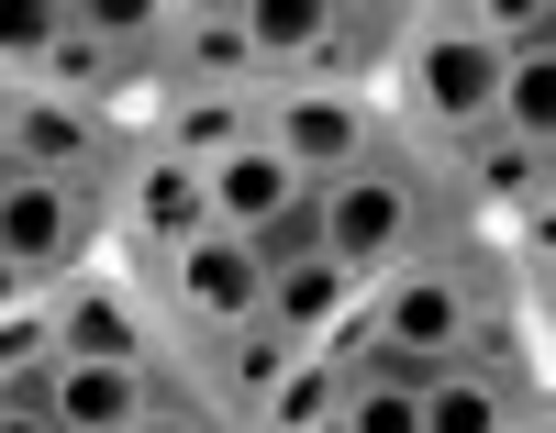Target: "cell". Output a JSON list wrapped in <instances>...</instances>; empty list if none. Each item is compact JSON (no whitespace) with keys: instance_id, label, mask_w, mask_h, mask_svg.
Listing matches in <instances>:
<instances>
[{"instance_id":"obj_1","label":"cell","mask_w":556,"mask_h":433,"mask_svg":"<svg viewBox=\"0 0 556 433\" xmlns=\"http://www.w3.org/2000/svg\"><path fill=\"white\" fill-rule=\"evenodd\" d=\"M501 101V44H490V0H412V34L390 56L379 123L412 156H468Z\"/></svg>"},{"instance_id":"obj_2","label":"cell","mask_w":556,"mask_h":433,"mask_svg":"<svg viewBox=\"0 0 556 433\" xmlns=\"http://www.w3.org/2000/svg\"><path fill=\"white\" fill-rule=\"evenodd\" d=\"M434 233H445L434 178H424V156H412L401 133H379V144H367L345 178H323V189H312V256H334L356 289L401 278L412 256L434 245Z\"/></svg>"},{"instance_id":"obj_3","label":"cell","mask_w":556,"mask_h":433,"mask_svg":"<svg viewBox=\"0 0 556 433\" xmlns=\"http://www.w3.org/2000/svg\"><path fill=\"white\" fill-rule=\"evenodd\" d=\"M89 201H101V256L134 267V278L167 267L178 245H201V233H212V189H201V167L156 156L146 112L112 123V156H101V178H89Z\"/></svg>"},{"instance_id":"obj_4","label":"cell","mask_w":556,"mask_h":433,"mask_svg":"<svg viewBox=\"0 0 556 433\" xmlns=\"http://www.w3.org/2000/svg\"><path fill=\"white\" fill-rule=\"evenodd\" d=\"M45 311H56V356H112V367H146V378L178 367L167 311L146 301V278L112 267V256H89L78 278H56V289H45Z\"/></svg>"},{"instance_id":"obj_5","label":"cell","mask_w":556,"mask_h":433,"mask_svg":"<svg viewBox=\"0 0 556 433\" xmlns=\"http://www.w3.org/2000/svg\"><path fill=\"white\" fill-rule=\"evenodd\" d=\"M146 301L167 311L178 356H190V345H212V333H235V322L267 311V267L235 245V233H201V245H178L167 267H146Z\"/></svg>"},{"instance_id":"obj_6","label":"cell","mask_w":556,"mask_h":433,"mask_svg":"<svg viewBox=\"0 0 556 433\" xmlns=\"http://www.w3.org/2000/svg\"><path fill=\"white\" fill-rule=\"evenodd\" d=\"M201 189H212V233H235L256 267L312 256V178L278 167L267 144H235L223 167H201Z\"/></svg>"},{"instance_id":"obj_7","label":"cell","mask_w":556,"mask_h":433,"mask_svg":"<svg viewBox=\"0 0 556 433\" xmlns=\"http://www.w3.org/2000/svg\"><path fill=\"white\" fill-rule=\"evenodd\" d=\"M0 256H12L34 289L78 278L89 256H101V201L67 178H34V167H0Z\"/></svg>"},{"instance_id":"obj_8","label":"cell","mask_w":556,"mask_h":433,"mask_svg":"<svg viewBox=\"0 0 556 433\" xmlns=\"http://www.w3.org/2000/svg\"><path fill=\"white\" fill-rule=\"evenodd\" d=\"M379 133H390L379 101H334V89H290V78L256 89V144H267L278 167H301L312 189H323V178H345Z\"/></svg>"},{"instance_id":"obj_9","label":"cell","mask_w":556,"mask_h":433,"mask_svg":"<svg viewBox=\"0 0 556 433\" xmlns=\"http://www.w3.org/2000/svg\"><path fill=\"white\" fill-rule=\"evenodd\" d=\"M412 34V0H323V34L312 56L290 67V89H334V101H379L390 89V56ZM278 89V78H267Z\"/></svg>"},{"instance_id":"obj_10","label":"cell","mask_w":556,"mask_h":433,"mask_svg":"<svg viewBox=\"0 0 556 433\" xmlns=\"http://www.w3.org/2000/svg\"><path fill=\"white\" fill-rule=\"evenodd\" d=\"M156 89H223V101H256L267 67H256V34H245V0H167V67ZM146 89V101H156Z\"/></svg>"},{"instance_id":"obj_11","label":"cell","mask_w":556,"mask_h":433,"mask_svg":"<svg viewBox=\"0 0 556 433\" xmlns=\"http://www.w3.org/2000/svg\"><path fill=\"white\" fill-rule=\"evenodd\" d=\"M424 433H556L545 367H468V356H445L424 378Z\"/></svg>"},{"instance_id":"obj_12","label":"cell","mask_w":556,"mask_h":433,"mask_svg":"<svg viewBox=\"0 0 556 433\" xmlns=\"http://www.w3.org/2000/svg\"><path fill=\"white\" fill-rule=\"evenodd\" d=\"M112 123H123V112H78V101H56V89H12V101H0V144H12V167L67 178V189L101 178Z\"/></svg>"},{"instance_id":"obj_13","label":"cell","mask_w":556,"mask_h":433,"mask_svg":"<svg viewBox=\"0 0 556 433\" xmlns=\"http://www.w3.org/2000/svg\"><path fill=\"white\" fill-rule=\"evenodd\" d=\"M290 356H301V345H278L267 322H235V333H212V345L178 356V378H190V400H201L223 433H245V422H256V400L290 378Z\"/></svg>"},{"instance_id":"obj_14","label":"cell","mask_w":556,"mask_h":433,"mask_svg":"<svg viewBox=\"0 0 556 433\" xmlns=\"http://www.w3.org/2000/svg\"><path fill=\"white\" fill-rule=\"evenodd\" d=\"M256 322L278 333V345H312V356H323L345 322H367V289H356L334 256H278V267H267V311H256Z\"/></svg>"},{"instance_id":"obj_15","label":"cell","mask_w":556,"mask_h":433,"mask_svg":"<svg viewBox=\"0 0 556 433\" xmlns=\"http://www.w3.org/2000/svg\"><path fill=\"white\" fill-rule=\"evenodd\" d=\"M34 400L56 433H134V411H146V367H112V356H56L34 378Z\"/></svg>"},{"instance_id":"obj_16","label":"cell","mask_w":556,"mask_h":433,"mask_svg":"<svg viewBox=\"0 0 556 433\" xmlns=\"http://www.w3.org/2000/svg\"><path fill=\"white\" fill-rule=\"evenodd\" d=\"M456 178H468L479 222L501 233V222H523V212H545V201H556V144H523V133H479L468 156H456Z\"/></svg>"},{"instance_id":"obj_17","label":"cell","mask_w":556,"mask_h":433,"mask_svg":"<svg viewBox=\"0 0 556 433\" xmlns=\"http://www.w3.org/2000/svg\"><path fill=\"white\" fill-rule=\"evenodd\" d=\"M146 133H156V156H178V167H223L235 144H256V101H223V89H156Z\"/></svg>"},{"instance_id":"obj_18","label":"cell","mask_w":556,"mask_h":433,"mask_svg":"<svg viewBox=\"0 0 556 433\" xmlns=\"http://www.w3.org/2000/svg\"><path fill=\"white\" fill-rule=\"evenodd\" d=\"M334 400H345V367L301 345V356H290V378L256 400V422H245V433H312V422H334Z\"/></svg>"},{"instance_id":"obj_19","label":"cell","mask_w":556,"mask_h":433,"mask_svg":"<svg viewBox=\"0 0 556 433\" xmlns=\"http://www.w3.org/2000/svg\"><path fill=\"white\" fill-rule=\"evenodd\" d=\"M490 133L556 144V56H501V101H490Z\"/></svg>"},{"instance_id":"obj_20","label":"cell","mask_w":556,"mask_h":433,"mask_svg":"<svg viewBox=\"0 0 556 433\" xmlns=\"http://www.w3.org/2000/svg\"><path fill=\"white\" fill-rule=\"evenodd\" d=\"M245 34H256V67L290 78L312 56V34H323V0H245Z\"/></svg>"},{"instance_id":"obj_21","label":"cell","mask_w":556,"mask_h":433,"mask_svg":"<svg viewBox=\"0 0 556 433\" xmlns=\"http://www.w3.org/2000/svg\"><path fill=\"white\" fill-rule=\"evenodd\" d=\"M56 12H67V0H0V101L34 89L45 44H56Z\"/></svg>"},{"instance_id":"obj_22","label":"cell","mask_w":556,"mask_h":433,"mask_svg":"<svg viewBox=\"0 0 556 433\" xmlns=\"http://www.w3.org/2000/svg\"><path fill=\"white\" fill-rule=\"evenodd\" d=\"M334 422L345 433H424V390H412V378H345Z\"/></svg>"},{"instance_id":"obj_23","label":"cell","mask_w":556,"mask_h":433,"mask_svg":"<svg viewBox=\"0 0 556 433\" xmlns=\"http://www.w3.org/2000/svg\"><path fill=\"white\" fill-rule=\"evenodd\" d=\"M56 367V311H45V289L23 311H0V390H34V378Z\"/></svg>"},{"instance_id":"obj_24","label":"cell","mask_w":556,"mask_h":433,"mask_svg":"<svg viewBox=\"0 0 556 433\" xmlns=\"http://www.w3.org/2000/svg\"><path fill=\"white\" fill-rule=\"evenodd\" d=\"M134 433H223V422L190 400V378L167 367V378H146V411H134Z\"/></svg>"},{"instance_id":"obj_25","label":"cell","mask_w":556,"mask_h":433,"mask_svg":"<svg viewBox=\"0 0 556 433\" xmlns=\"http://www.w3.org/2000/svg\"><path fill=\"white\" fill-rule=\"evenodd\" d=\"M0 433H56V422H45V400H34V390H0Z\"/></svg>"},{"instance_id":"obj_26","label":"cell","mask_w":556,"mask_h":433,"mask_svg":"<svg viewBox=\"0 0 556 433\" xmlns=\"http://www.w3.org/2000/svg\"><path fill=\"white\" fill-rule=\"evenodd\" d=\"M23 301H34V278H23L12 256H0V311H23Z\"/></svg>"},{"instance_id":"obj_27","label":"cell","mask_w":556,"mask_h":433,"mask_svg":"<svg viewBox=\"0 0 556 433\" xmlns=\"http://www.w3.org/2000/svg\"><path fill=\"white\" fill-rule=\"evenodd\" d=\"M312 433H345V422H312Z\"/></svg>"},{"instance_id":"obj_28","label":"cell","mask_w":556,"mask_h":433,"mask_svg":"<svg viewBox=\"0 0 556 433\" xmlns=\"http://www.w3.org/2000/svg\"><path fill=\"white\" fill-rule=\"evenodd\" d=\"M0 167H12V144H0Z\"/></svg>"}]
</instances>
